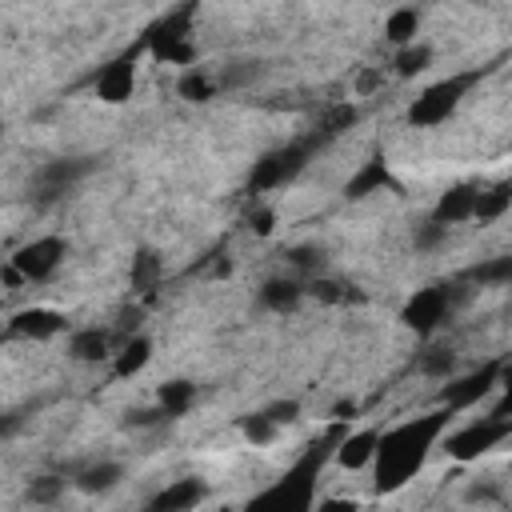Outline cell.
I'll return each instance as SVG.
<instances>
[{
  "mask_svg": "<svg viewBox=\"0 0 512 512\" xmlns=\"http://www.w3.org/2000/svg\"><path fill=\"white\" fill-rule=\"evenodd\" d=\"M448 416H452V408L444 404V408H436V412L412 416V420H404V424L380 432V448H376V460H372V464H376V484H380V492H392V488L408 484V480L424 468L428 452L436 448V440H440L444 428H448Z\"/></svg>",
  "mask_w": 512,
  "mask_h": 512,
  "instance_id": "1",
  "label": "cell"
},
{
  "mask_svg": "<svg viewBox=\"0 0 512 512\" xmlns=\"http://www.w3.org/2000/svg\"><path fill=\"white\" fill-rule=\"evenodd\" d=\"M320 148V140L308 132L304 140H292V144H284V148H276V152H268V156H260L256 160V168H252V188L256 192H268V188H280V184H288V180H296L300 172H304V164H308V156Z\"/></svg>",
  "mask_w": 512,
  "mask_h": 512,
  "instance_id": "2",
  "label": "cell"
},
{
  "mask_svg": "<svg viewBox=\"0 0 512 512\" xmlns=\"http://www.w3.org/2000/svg\"><path fill=\"white\" fill-rule=\"evenodd\" d=\"M508 432H512V416H504V412L480 416V420L456 428L452 436H444V452H448L452 460H476V456L492 452Z\"/></svg>",
  "mask_w": 512,
  "mask_h": 512,
  "instance_id": "3",
  "label": "cell"
},
{
  "mask_svg": "<svg viewBox=\"0 0 512 512\" xmlns=\"http://www.w3.org/2000/svg\"><path fill=\"white\" fill-rule=\"evenodd\" d=\"M468 84H472V76H448V80H440V84L424 88V92L412 100L408 120H412L416 128H436V124H444V120L460 108V100H464Z\"/></svg>",
  "mask_w": 512,
  "mask_h": 512,
  "instance_id": "4",
  "label": "cell"
},
{
  "mask_svg": "<svg viewBox=\"0 0 512 512\" xmlns=\"http://www.w3.org/2000/svg\"><path fill=\"white\" fill-rule=\"evenodd\" d=\"M320 464H324V452L320 444H312V452L276 484L268 488L264 496H256V504H288V508H308L312 504V488H316V476H320Z\"/></svg>",
  "mask_w": 512,
  "mask_h": 512,
  "instance_id": "5",
  "label": "cell"
},
{
  "mask_svg": "<svg viewBox=\"0 0 512 512\" xmlns=\"http://www.w3.org/2000/svg\"><path fill=\"white\" fill-rule=\"evenodd\" d=\"M152 56L164 60V64H192L196 60L192 16L188 12H176V16H168L152 28Z\"/></svg>",
  "mask_w": 512,
  "mask_h": 512,
  "instance_id": "6",
  "label": "cell"
},
{
  "mask_svg": "<svg viewBox=\"0 0 512 512\" xmlns=\"http://www.w3.org/2000/svg\"><path fill=\"white\" fill-rule=\"evenodd\" d=\"M64 260V240L60 236H40L32 244H24L16 256H12V268L24 276V280H48Z\"/></svg>",
  "mask_w": 512,
  "mask_h": 512,
  "instance_id": "7",
  "label": "cell"
},
{
  "mask_svg": "<svg viewBox=\"0 0 512 512\" xmlns=\"http://www.w3.org/2000/svg\"><path fill=\"white\" fill-rule=\"evenodd\" d=\"M448 308H452V296H448V288H444V284L420 288V292L404 304V324H408V328H416L420 336H428V332L448 316Z\"/></svg>",
  "mask_w": 512,
  "mask_h": 512,
  "instance_id": "8",
  "label": "cell"
},
{
  "mask_svg": "<svg viewBox=\"0 0 512 512\" xmlns=\"http://www.w3.org/2000/svg\"><path fill=\"white\" fill-rule=\"evenodd\" d=\"M476 196H480V188H472V184H456V188H448V192L436 200L432 220L444 224V228L472 220V216H476Z\"/></svg>",
  "mask_w": 512,
  "mask_h": 512,
  "instance_id": "9",
  "label": "cell"
},
{
  "mask_svg": "<svg viewBox=\"0 0 512 512\" xmlns=\"http://www.w3.org/2000/svg\"><path fill=\"white\" fill-rule=\"evenodd\" d=\"M132 84H136V64H132V56H120L96 76V96L104 104H120L132 96Z\"/></svg>",
  "mask_w": 512,
  "mask_h": 512,
  "instance_id": "10",
  "label": "cell"
},
{
  "mask_svg": "<svg viewBox=\"0 0 512 512\" xmlns=\"http://www.w3.org/2000/svg\"><path fill=\"white\" fill-rule=\"evenodd\" d=\"M204 496H208V484L188 476V480H172L168 488H160L148 500V508H156V512H184V508H196Z\"/></svg>",
  "mask_w": 512,
  "mask_h": 512,
  "instance_id": "11",
  "label": "cell"
},
{
  "mask_svg": "<svg viewBox=\"0 0 512 512\" xmlns=\"http://www.w3.org/2000/svg\"><path fill=\"white\" fill-rule=\"evenodd\" d=\"M12 336H28V340H52L56 332H64V316L52 308H28L20 316H12L8 324Z\"/></svg>",
  "mask_w": 512,
  "mask_h": 512,
  "instance_id": "12",
  "label": "cell"
},
{
  "mask_svg": "<svg viewBox=\"0 0 512 512\" xmlns=\"http://www.w3.org/2000/svg\"><path fill=\"white\" fill-rule=\"evenodd\" d=\"M496 380H500L496 368H484V372H476V376H464V380H456V384L444 388V404H448L452 412H456V408H468V404H476Z\"/></svg>",
  "mask_w": 512,
  "mask_h": 512,
  "instance_id": "13",
  "label": "cell"
},
{
  "mask_svg": "<svg viewBox=\"0 0 512 512\" xmlns=\"http://www.w3.org/2000/svg\"><path fill=\"white\" fill-rule=\"evenodd\" d=\"M376 448H380V432L376 428H364V432H356V436H344L340 440V448H336V460L344 464V468H368L372 460H376Z\"/></svg>",
  "mask_w": 512,
  "mask_h": 512,
  "instance_id": "14",
  "label": "cell"
},
{
  "mask_svg": "<svg viewBox=\"0 0 512 512\" xmlns=\"http://www.w3.org/2000/svg\"><path fill=\"white\" fill-rule=\"evenodd\" d=\"M88 168H92L88 160H52V164L40 172V188H44V196H56V192L72 188Z\"/></svg>",
  "mask_w": 512,
  "mask_h": 512,
  "instance_id": "15",
  "label": "cell"
},
{
  "mask_svg": "<svg viewBox=\"0 0 512 512\" xmlns=\"http://www.w3.org/2000/svg\"><path fill=\"white\" fill-rule=\"evenodd\" d=\"M192 400H196V384H192V380H168V384L156 388V404H160V412H164L168 420L184 416V412L192 408Z\"/></svg>",
  "mask_w": 512,
  "mask_h": 512,
  "instance_id": "16",
  "label": "cell"
},
{
  "mask_svg": "<svg viewBox=\"0 0 512 512\" xmlns=\"http://www.w3.org/2000/svg\"><path fill=\"white\" fill-rule=\"evenodd\" d=\"M120 476H124V468H120L116 460H100V464H88V468L76 476V488L88 492V496H100V492H112V488L120 484Z\"/></svg>",
  "mask_w": 512,
  "mask_h": 512,
  "instance_id": "17",
  "label": "cell"
},
{
  "mask_svg": "<svg viewBox=\"0 0 512 512\" xmlns=\"http://www.w3.org/2000/svg\"><path fill=\"white\" fill-rule=\"evenodd\" d=\"M68 356L80 360V364H92V360H104L108 356V336L100 328H80L68 336Z\"/></svg>",
  "mask_w": 512,
  "mask_h": 512,
  "instance_id": "18",
  "label": "cell"
},
{
  "mask_svg": "<svg viewBox=\"0 0 512 512\" xmlns=\"http://www.w3.org/2000/svg\"><path fill=\"white\" fill-rule=\"evenodd\" d=\"M300 296H304V288L296 280H268L260 288V304L272 308V312H292L300 304Z\"/></svg>",
  "mask_w": 512,
  "mask_h": 512,
  "instance_id": "19",
  "label": "cell"
},
{
  "mask_svg": "<svg viewBox=\"0 0 512 512\" xmlns=\"http://www.w3.org/2000/svg\"><path fill=\"white\" fill-rule=\"evenodd\" d=\"M468 280H472V284H484V288H496V284H512V252L480 260L476 268H468Z\"/></svg>",
  "mask_w": 512,
  "mask_h": 512,
  "instance_id": "20",
  "label": "cell"
},
{
  "mask_svg": "<svg viewBox=\"0 0 512 512\" xmlns=\"http://www.w3.org/2000/svg\"><path fill=\"white\" fill-rule=\"evenodd\" d=\"M388 184H392V176H388L384 160H368V164L348 180V196H368V192H380V188H388Z\"/></svg>",
  "mask_w": 512,
  "mask_h": 512,
  "instance_id": "21",
  "label": "cell"
},
{
  "mask_svg": "<svg viewBox=\"0 0 512 512\" xmlns=\"http://www.w3.org/2000/svg\"><path fill=\"white\" fill-rule=\"evenodd\" d=\"M416 28H420V12L416 8H396L388 20H384V36L392 40V44H412L416 40Z\"/></svg>",
  "mask_w": 512,
  "mask_h": 512,
  "instance_id": "22",
  "label": "cell"
},
{
  "mask_svg": "<svg viewBox=\"0 0 512 512\" xmlns=\"http://www.w3.org/2000/svg\"><path fill=\"white\" fill-rule=\"evenodd\" d=\"M148 360H152V344H148L144 336H132V340L116 352V376H136Z\"/></svg>",
  "mask_w": 512,
  "mask_h": 512,
  "instance_id": "23",
  "label": "cell"
},
{
  "mask_svg": "<svg viewBox=\"0 0 512 512\" xmlns=\"http://www.w3.org/2000/svg\"><path fill=\"white\" fill-rule=\"evenodd\" d=\"M508 204H512V188H508V184H496V188H488V192H480V196H476V216H472V220L488 224V220L504 216V212H508Z\"/></svg>",
  "mask_w": 512,
  "mask_h": 512,
  "instance_id": "24",
  "label": "cell"
},
{
  "mask_svg": "<svg viewBox=\"0 0 512 512\" xmlns=\"http://www.w3.org/2000/svg\"><path fill=\"white\" fill-rule=\"evenodd\" d=\"M160 272H164L160 256L148 252V248H140V252L132 256V272H128V280H132V288H152V284L160 280Z\"/></svg>",
  "mask_w": 512,
  "mask_h": 512,
  "instance_id": "25",
  "label": "cell"
},
{
  "mask_svg": "<svg viewBox=\"0 0 512 512\" xmlns=\"http://www.w3.org/2000/svg\"><path fill=\"white\" fill-rule=\"evenodd\" d=\"M240 432H244V440H248V444L264 448V444H272V440H276L280 424H276L268 412H252V416H244V420H240Z\"/></svg>",
  "mask_w": 512,
  "mask_h": 512,
  "instance_id": "26",
  "label": "cell"
},
{
  "mask_svg": "<svg viewBox=\"0 0 512 512\" xmlns=\"http://www.w3.org/2000/svg\"><path fill=\"white\" fill-rule=\"evenodd\" d=\"M428 60H432V48L428 44H404L400 48V56H396V76H416V72H424L428 68Z\"/></svg>",
  "mask_w": 512,
  "mask_h": 512,
  "instance_id": "27",
  "label": "cell"
},
{
  "mask_svg": "<svg viewBox=\"0 0 512 512\" xmlns=\"http://www.w3.org/2000/svg\"><path fill=\"white\" fill-rule=\"evenodd\" d=\"M452 368H456V352H452V348H432V352H424V356H420V372H424V376L448 380V376H452Z\"/></svg>",
  "mask_w": 512,
  "mask_h": 512,
  "instance_id": "28",
  "label": "cell"
},
{
  "mask_svg": "<svg viewBox=\"0 0 512 512\" xmlns=\"http://www.w3.org/2000/svg\"><path fill=\"white\" fill-rule=\"evenodd\" d=\"M180 96H184V100H208V96H216V80L204 76L200 68H192V72L180 80Z\"/></svg>",
  "mask_w": 512,
  "mask_h": 512,
  "instance_id": "29",
  "label": "cell"
},
{
  "mask_svg": "<svg viewBox=\"0 0 512 512\" xmlns=\"http://www.w3.org/2000/svg\"><path fill=\"white\" fill-rule=\"evenodd\" d=\"M60 496H64V480L60 476H36L28 484V500L32 504H56Z\"/></svg>",
  "mask_w": 512,
  "mask_h": 512,
  "instance_id": "30",
  "label": "cell"
},
{
  "mask_svg": "<svg viewBox=\"0 0 512 512\" xmlns=\"http://www.w3.org/2000/svg\"><path fill=\"white\" fill-rule=\"evenodd\" d=\"M444 236H448V228H444V224H436V220H428V224H420V228H416V248H436Z\"/></svg>",
  "mask_w": 512,
  "mask_h": 512,
  "instance_id": "31",
  "label": "cell"
},
{
  "mask_svg": "<svg viewBox=\"0 0 512 512\" xmlns=\"http://www.w3.org/2000/svg\"><path fill=\"white\" fill-rule=\"evenodd\" d=\"M264 412H268L276 424H292V420H296V412H300V404H296V400H280V404H268Z\"/></svg>",
  "mask_w": 512,
  "mask_h": 512,
  "instance_id": "32",
  "label": "cell"
},
{
  "mask_svg": "<svg viewBox=\"0 0 512 512\" xmlns=\"http://www.w3.org/2000/svg\"><path fill=\"white\" fill-rule=\"evenodd\" d=\"M500 384H504V404L496 408V412H504V416H512V368L500 376Z\"/></svg>",
  "mask_w": 512,
  "mask_h": 512,
  "instance_id": "33",
  "label": "cell"
},
{
  "mask_svg": "<svg viewBox=\"0 0 512 512\" xmlns=\"http://www.w3.org/2000/svg\"><path fill=\"white\" fill-rule=\"evenodd\" d=\"M496 496H500V492H496L492 484H476V488H468V500H472V504H476V500H496Z\"/></svg>",
  "mask_w": 512,
  "mask_h": 512,
  "instance_id": "34",
  "label": "cell"
}]
</instances>
